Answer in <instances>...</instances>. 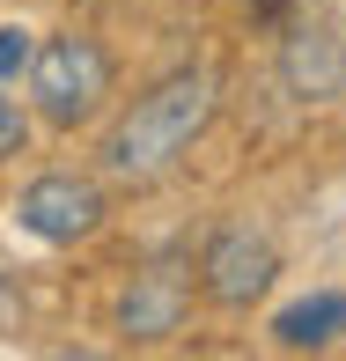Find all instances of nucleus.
<instances>
[{
	"label": "nucleus",
	"instance_id": "obj_1",
	"mask_svg": "<svg viewBox=\"0 0 346 361\" xmlns=\"http://www.w3.org/2000/svg\"><path fill=\"white\" fill-rule=\"evenodd\" d=\"M206 118H214V74L206 67H177L170 81H155L147 96H133V111L111 126L104 170L147 185V177H162L192 140L206 133Z\"/></svg>",
	"mask_w": 346,
	"mask_h": 361
},
{
	"label": "nucleus",
	"instance_id": "obj_2",
	"mask_svg": "<svg viewBox=\"0 0 346 361\" xmlns=\"http://www.w3.org/2000/svg\"><path fill=\"white\" fill-rule=\"evenodd\" d=\"M30 96H37L44 126H59V133L89 126L111 96V52L96 37H81V30H59V37L30 44Z\"/></svg>",
	"mask_w": 346,
	"mask_h": 361
},
{
	"label": "nucleus",
	"instance_id": "obj_3",
	"mask_svg": "<svg viewBox=\"0 0 346 361\" xmlns=\"http://www.w3.org/2000/svg\"><path fill=\"white\" fill-rule=\"evenodd\" d=\"M273 273H280V251H273V236L258 221L214 228L206 251H199V295L214 310H251L258 295L273 288Z\"/></svg>",
	"mask_w": 346,
	"mask_h": 361
},
{
	"label": "nucleus",
	"instance_id": "obj_4",
	"mask_svg": "<svg viewBox=\"0 0 346 361\" xmlns=\"http://www.w3.org/2000/svg\"><path fill=\"white\" fill-rule=\"evenodd\" d=\"M15 214H23V228L44 236V243H81V236L104 228V192H96L89 177L52 170V177H37V185H23Z\"/></svg>",
	"mask_w": 346,
	"mask_h": 361
},
{
	"label": "nucleus",
	"instance_id": "obj_5",
	"mask_svg": "<svg viewBox=\"0 0 346 361\" xmlns=\"http://www.w3.org/2000/svg\"><path fill=\"white\" fill-rule=\"evenodd\" d=\"M185 310H192V273L177 266V258H155V266L133 273V288H125L118 332L133 339V347H155V339H170L177 324H185Z\"/></svg>",
	"mask_w": 346,
	"mask_h": 361
},
{
	"label": "nucleus",
	"instance_id": "obj_6",
	"mask_svg": "<svg viewBox=\"0 0 346 361\" xmlns=\"http://www.w3.org/2000/svg\"><path fill=\"white\" fill-rule=\"evenodd\" d=\"M280 81H288L302 104L346 96V44L332 37V30H295L288 52H280Z\"/></svg>",
	"mask_w": 346,
	"mask_h": 361
},
{
	"label": "nucleus",
	"instance_id": "obj_7",
	"mask_svg": "<svg viewBox=\"0 0 346 361\" xmlns=\"http://www.w3.org/2000/svg\"><path fill=\"white\" fill-rule=\"evenodd\" d=\"M346 332V288H324V295H302V302H288L273 317V339L288 354H302V347H332V339Z\"/></svg>",
	"mask_w": 346,
	"mask_h": 361
},
{
	"label": "nucleus",
	"instance_id": "obj_8",
	"mask_svg": "<svg viewBox=\"0 0 346 361\" xmlns=\"http://www.w3.org/2000/svg\"><path fill=\"white\" fill-rule=\"evenodd\" d=\"M23 140H30L23 104H15V96H0V162H15V155H23Z\"/></svg>",
	"mask_w": 346,
	"mask_h": 361
},
{
	"label": "nucleus",
	"instance_id": "obj_9",
	"mask_svg": "<svg viewBox=\"0 0 346 361\" xmlns=\"http://www.w3.org/2000/svg\"><path fill=\"white\" fill-rule=\"evenodd\" d=\"M30 67V30H15V23H0V81H15Z\"/></svg>",
	"mask_w": 346,
	"mask_h": 361
}]
</instances>
